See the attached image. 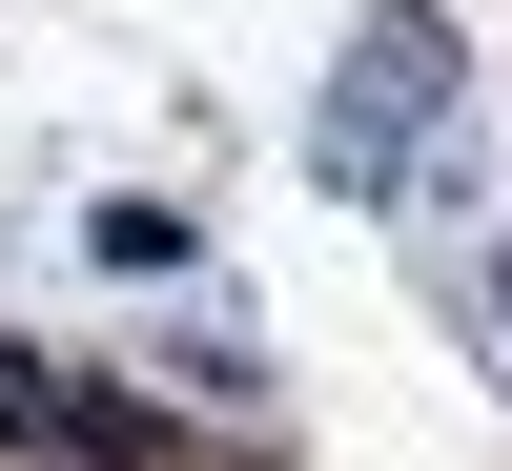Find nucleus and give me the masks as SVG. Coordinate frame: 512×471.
I'll return each instance as SVG.
<instances>
[{
  "mask_svg": "<svg viewBox=\"0 0 512 471\" xmlns=\"http://www.w3.org/2000/svg\"><path fill=\"white\" fill-rule=\"evenodd\" d=\"M451 82H472V62H451V21H431V0H369L308 164H328L349 205H410V185H431V144H451Z\"/></svg>",
  "mask_w": 512,
  "mask_h": 471,
  "instance_id": "obj_1",
  "label": "nucleus"
},
{
  "mask_svg": "<svg viewBox=\"0 0 512 471\" xmlns=\"http://www.w3.org/2000/svg\"><path fill=\"white\" fill-rule=\"evenodd\" d=\"M82 246H103V267H185L205 226H185V205H82Z\"/></svg>",
  "mask_w": 512,
  "mask_h": 471,
  "instance_id": "obj_2",
  "label": "nucleus"
},
{
  "mask_svg": "<svg viewBox=\"0 0 512 471\" xmlns=\"http://www.w3.org/2000/svg\"><path fill=\"white\" fill-rule=\"evenodd\" d=\"M492 308H512V246H492Z\"/></svg>",
  "mask_w": 512,
  "mask_h": 471,
  "instance_id": "obj_3",
  "label": "nucleus"
}]
</instances>
